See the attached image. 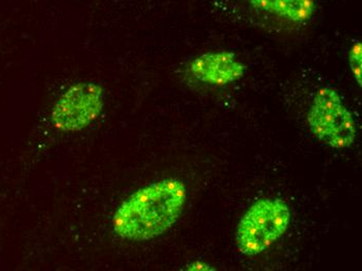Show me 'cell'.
<instances>
[{"mask_svg":"<svg viewBox=\"0 0 362 271\" xmlns=\"http://www.w3.org/2000/svg\"><path fill=\"white\" fill-rule=\"evenodd\" d=\"M349 66L353 78L359 86H362V44L359 40H355L354 43L349 50L348 56Z\"/></svg>","mask_w":362,"mask_h":271,"instance_id":"obj_7","label":"cell"},{"mask_svg":"<svg viewBox=\"0 0 362 271\" xmlns=\"http://www.w3.org/2000/svg\"><path fill=\"white\" fill-rule=\"evenodd\" d=\"M247 66L235 54L226 50L206 52L191 62L189 72L194 79L206 85L223 86L235 83L245 76Z\"/></svg>","mask_w":362,"mask_h":271,"instance_id":"obj_5","label":"cell"},{"mask_svg":"<svg viewBox=\"0 0 362 271\" xmlns=\"http://www.w3.org/2000/svg\"><path fill=\"white\" fill-rule=\"evenodd\" d=\"M103 87L95 83H79L59 97L52 109L55 129L74 133L89 127L103 112L105 105Z\"/></svg>","mask_w":362,"mask_h":271,"instance_id":"obj_4","label":"cell"},{"mask_svg":"<svg viewBox=\"0 0 362 271\" xmlns=\"http://www.w3.org/2000/svg\"><path fill=\"white\" fill-rule=\"evenodd\" d=\"M313 135L332 149H346L357 135L356 121L339 92L330 86L317 90L308 113Z\"/></svg>","mask_w":362,"mask_h":271,"instance_id":"obj_3","label":"cell"},{"mask_svg":"<svg viewBox=\"0 0 362 271\" xmlns=\"http://www.w3.org/2000/svg\"><path fill=\"white\" fill-rule=\"evenodd\" d=\"M187 196V187L180 178L151 183L119 206L112 217V229L128 241H149L160 237L180 217Z\"/></svg>","mask_w":362,"mask_h":271,"instance_id":"obj_1","label":"cell"},{"mask_svg":"<svg viewBox=\"0 0 362 271\" xmlns=\"http://www.w3.org/2000/svg\"><path fill=\"white\" fill-rule=\"evenodd\" d=\"M189 270H214L213 268L209 267V265L204 263H200V262H195L192 264L191 267Z\"/></svg>","mask_w":362,"mask_h":271,"instance_id":"obj_8","label":"cell"},{"mask_svg":"<svg viewBox=\"0 0 362 271\" xmlns=\"http://www.w3.org/2000/svg\"><path fill=\"white\" fill-rule=\"evenodd\" d=\"M255 10L293 23L310 21L317 12L315 0H248Z\"/></svg>","mask_w":362,"mask_h":271,"instance_id":"obj_6","label":"cell"},{"mask_svg":"<svg viewBox=\"0 0 362 271\" xmlns=\"http://www.w3.org/2000/svg\"><path fill=\"white\" fill-rule=\"evenodd\" d=\"M290 207L278 198L256 200L247 210L235 231V242L240 253L256 255L284 236L290 226Z\"/></svg>","mask_w":362,"mask_h":271,"instance_id":"obj_2","label":"cell"}]
</instances>
